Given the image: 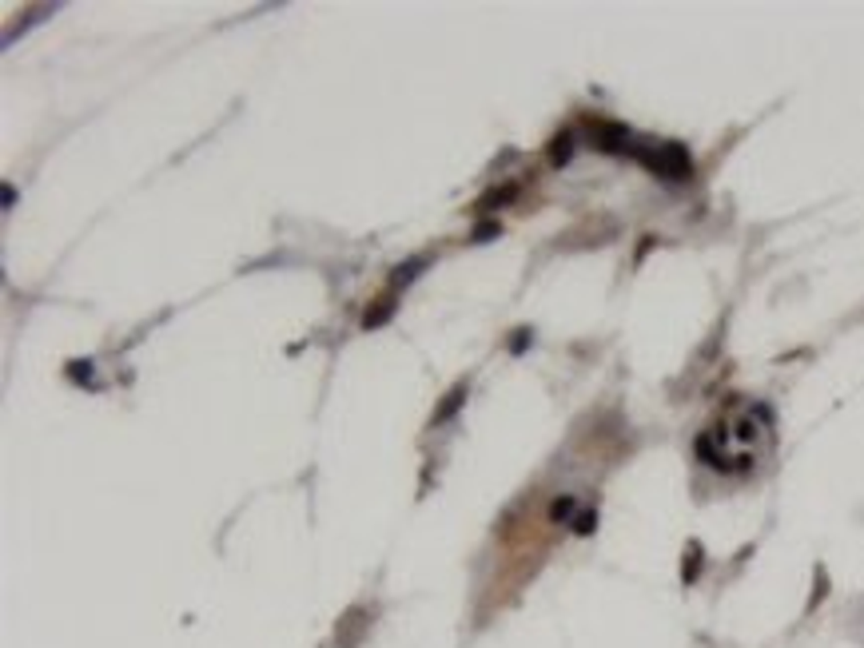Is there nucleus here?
Wrapping results in <instances>:
<instances>
[{"instance_id": "1", "label": "nucleus", "mask_w": 864, "mask_h": 648, "mask_svg": "<svg viewBox=\"0 0 864 648\" xmlns=\"http://www.w3.org/2000/svg\"><path fill=\"white\" fill-rule=\"evenodd\" d=\"M630 155L649 168L661 180H685L693 171V160H689V147L682 144H646V147H630Z\"/></svg>"}, {"instance_id": "2", "label": "nucleus", "mask_w": 864, "mask_h": 648, "mask_svg": "<svg viewBox=\"0 0 864 648\" xmlns=\"http://www.w3.org/2000/svg\"><path fill=\"white\" fill-rule=\"evenodd\" d=\"M590 136L602 152H630V132L622 124H590Z\"/></svg>"}, {"instance_id": "3", "label": "nucleus", "mask_w": 864, "mask_h": 648, "mask_svg": "<svg viewBox=\"0 0 864 648\" xmlns=\"http://www.w3.org/2000/svg\"><path fill=\"white\" fill-rule=\"evenodd\" d=\"M463 402H466V382H458L454 390H450V394L443 398V406H438V410H435V418H430V422H435V425L450 422V418H454L458 410H463Z\"/></svg>"}, {"instance_id": "4", "label": "nucleus", "mask_w": 864, "mask_h": 648, "mask_svg": "<svg viewBox=\"0 0 864 648\" xmlns=\"http://www.w3.org/2000/svg\"><path fill=\"white\" fill-rule=\"evenodd\" d=\"M701 569H705V553H701V545H689V549H685V565H682V581H685V585H693V581L697 577H701Z\"/></svg>"}, {"instance_id": "5", "label": "nucleus", "mask_w": 864, "mask_h": 648, "mask_svg": "<svg viewBox=\"0 0 864 648\" xmlns=\"http://www.w3.org/2000/svg\"><path fill=\"white\" fill-rule=\"evenodd\" d=\"M569 155H574V136L562 132L554 144H550V163H554V168H562V163H569Z\"/></svg>"}, {"instance_id": "6", "label": "nucleus", "mask_w": 864, "mask_h": 648, "mask_svg": "<svg viewBox=\"0 0 864 648\" xmlns=\"http://www.w3.org/2000/svg\"><path fill=\"white\" fill-rule=\"evenodd\" d=\"M574 509H577V502L569 494L554 497V505H550V521H574Z\"/></svg>"}, {"instance_id": "7", "label": "nucleus", "mask_w": 864, "mask_h": 648, "mask_svg": "<svg viewBox=\"0 0 864 648\" xmlns=\"http://www.w3.org/2000/svg\"><path fill=\"white\" fill-rule=\"evenodd\" d=\"M427 267V258H410V263H402V267H394V286H407V283H415V275Z\"/></svg>"}, {"instance_id": "8", "label": "nucleus", "mask_w": 864, "mask_h": 648, "mask_svg": "<svg viewBox=\"0 0 864 648\" xmlns=\"http://www.w3.org/2000/svg\"><path fill=\"white\" fill-rule=\"evenodd\" d=\"M569 530H574L577 537H590L597 530V509H586V513H577L574 521H569Z\"/></svg>"}, {"instance_id": "9", "label": "nucleus", "mask_w": 864, "mask_h": 648, "mask_svg": "<svg viewBox=\"0 0 864 648\" xmlns=\"http://www.w3.org/2000/svg\"><path fill=\"white\" fill-rule=\"evenodd\" d=\"M391 311H394V307H387V302H379V311H375V314H363V327H366V330H371V327H383V322L391 319Z\"/></svg>"}, {"instance_id": "10", "label": "nucleus", "mask_w": 864, "mask_h": 648, "mask_svg": "<svg viewBox=\"0 0 864 648\" xmlns=\"http://www.w3.org/2000/svg\"><path fill=\"white\" fill-rule=\"evenodd\" d=\"M824 589H829V577H824L821 569H816V592H813V600H808V609L813 605H821V597H824Z\"/></svg>"}, {"instance_id": "11", "label": "nucleus", "mask_w": 864, "mask_h": 648, "mask_svg": "<svg viewBox=\"0 0 864 648\" xmlns=\"http://www.w3.org/2000/svg\"><path fill=\"white\" fill-rule=\"evenodd\" d=\"M498 223H482V227H474V243H482V239H494V235H498Z\"/></svg>"}, {"instance_id": "12", "label": "nucleus", "mask_w": 864, "mask_h": 648, "mask_svg": "<svg viewBox=\"0 0 864 648\" xmlns=\"http://www.w3.org/2000/svg\"><path fill=\"white\" fill-rule=\"evenodd\" d=\"M526 338H530V330H518V335H514V355H522V350H526Z\"/></svg>"}]
</instances>
